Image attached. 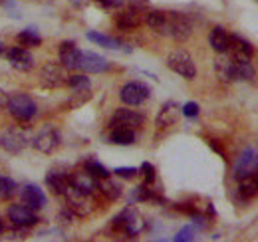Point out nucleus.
Returning <instances> with one entry per match:
<instances>
[{
    "label": "nucleus",
    "mask_w": 258,
    "mask_h": 242,
    "mask_svg": "<svg viewBox=\"0 0 258 242\" xmlns=\"http://www.w3.org/2000/svg\"><path fill=\"white\" fill-rule=\"evenodd\" d=\"M68 82V74H66V68L60 64H46L42 70H40V84L48 90H56V88H62Z\"/></svg>",
    "instance_id": "obj_8"
},
{
    "label": "nucleus",
    "mask_w": 258,
    "mask_h": 242,
    "mask_svg": "<svg viewBox=\"0 0 258 242\" xmlns=\"http://www.w3.org/2000/svg\"><path fill=\"white\" fill-rule=\"evenodd\" d=\"M183 115H185V117H189V119L199 117V103H195V101L185 103V105H183Z\"/></svg>",
    "instance_id": "obj_37"
},
{
    "label": "nucleus",
    "mask_w": 258,
    "mask_h": 242,
    "mask_svg": "<svg viewBox=\"0 0 258 242\" xmlns=\"http://www.w3.org/2000/svg\"><path fill=\"white\" fill-rule=\"evenodd\" d=\"M145 22L153 32L169 36L177 42H183L193 34L191 18L177 10H147Z\"/></svg>",
    "instance_id": "obj_1"
},
{
    "label": "nucleus",
    "mask_w": 258,
    "mask_h": 242,
    "mask_svg": "<svg viewBox=\"0 0 258 242\" xmlns=\"http://www.w3.org/2000/svg\"><path fill=\"white\" fill-rule=\"evenodd\" d=\"M78 70H82L86 74H101V72L109 70V62L96 52H82L80 62H78Z\"/></svg>",
    "instance_id": "obj_14"
},
{
    "label": "nucleus",
    "mask_w": 258,
    "mask_h": 242,
    "mask_svg": "<svg viewBox=\"0 0 258 242\" xmlns=\"http://www.w3.org/2000/svg\"><path fill=\"white\" fill-rule=\"evenodd\" d=\"M18 44H22L24 48H34V46H40L42 44V38L38 36V32L34 28H26L18 34Z\"/></svg>",
    "instance_id": "obj_30"
},
{
    "label": "nucleus",
    "mask_w": 258,
    "mask_h": 242,
    "mask_svg": "<svg viewBox=\"0 0 258 242\" xmlns=\"http://www.w3.org/2000/svg\"><path fill=\"white\" fill-rule=\"evenodd\" d=\"M80 54L82 50H78V46L70 40H66L60 44L58 56H60V64L64 66L66 70H78V62H80Z\"/></svg>",
    "instance_id": "obj_18"
},
{
    "label": "nucleus",
    "mask_w": 258,
    "mask_h": 242,
    "mask_svg": "<svg viewBox=\"0 0 258 242\" xmlns=\"http://www.w3.org/2000/svg\"><path fill=\"white\" fill-rule=\"evenodd\" d=\"M0 6H2L4 10H8L12 16H18V14H16V10H18L16 0H0Z\"/></svg>",
    "instance_id": "obj_40"
},
{
    "label": "nucleus",
    "mask_w": 258,
    "mask_h": 242,
    "mask_svg": "<svg viewBox=\"0 0 258 242\" xmlns=\"http://www.w3.org/2000/svg\"><path fill=\"white\" fill-rule=\"evenodd\" d=\"M149 95H151V90L143 82H129L119 91V97L125 105H141Z\"/></svg>",
    "instance_id": "obj_10"
},
{
    "label": "nucleus",
    "mask_w": 258,
    "mask_h": 242,
    "mask_svg": "<svg viewBox=\"0 0 258 242\" xmlns=\"http://www.w3.org/2000/svg\"><path fill=\"white\" fill-rule=\"evenodd\" d=\"M97 189H99V193H101L105 199H109V201H117V199L121 197V193H123V187L117 181L109 179V177L97 179Z\"/></svg>",
    "instance_id": "obj_26"
},
{
    "label": "nucleus",
    "mask_w": 258,
    "mask_h": 242,
    "mask_svg": "<svg viewBox=\"0 0 258 242\" xmlns=\"http://www.w3.org/2000/svg\"><path fill=\"white\" fill-rule=\"evenodd\" d=\"M135 141V133L133 129H123V127H115L109 133V143L113 145H131Z\"/></svg>",
    "instance_id": "obj_29"
},
{
    "label": "nucleus",
    "mask_w": 258,
    "mask_h": 242,
    "mask_svg": "<svg viewBox=\"0 0 258 242\" xmlns=\"http://www.w3.org/2000/svg\"><path fill=\"white\" fill-rule=\"evenodd\" d=\"M113 228L127 236H137L143 230V218L133 207H127L113 218Z\"/></svg>",
    "instance_id": "obj_4"
},
{
    "label": "nucleus",
    "mask_w": 258,
    "mask_h": 242,
    "mask_svg": "<svg viewBox=\"0 0 258 242\" xmlns=\"http://www.w3.org/2000/svg\"><path fill=\"white\" fill-rule=\"evenodd\" d=\"M0 232H4V220L0 218Z\"/></svg>",
    "instance_id": "obj_43"
},
{
    "label": "nucleus",
    "mask_w": 258,
    "mask_h": 242,
    "mask_svg": "<svg viewBox=\"0 0 258 242\" xmlns=\"http://www.w3.org/2000/svg\"><path fill=\"white\" fill-rule=\"evenodd\" d=\"M16 181L14 179H10V177H0V199H4V201H8V199H12L14 197V193H16Z\"/></svg>",
    "instance_id": "obj_32"
},
{
    "label": "nucleus",
    "mask_w": 258,
    "mask_h": 242,
    "mask_svg": "<svg viewBox=\"0 0 258 242\" xmlns=\"http://www.w3.org/2000/svg\"><path fill=\"white\" fill-rule=\"evenodd\" d=\"M72 187H74L76 191H82V193H86V195H92L97 189V179L92 177L88 171L76 173V175H72Z\"/></svg>",
    "instance_id": "obj_23"
},
{
    "label": "nucleus",
    "mask_w": 258,
    "mask_h": 242,
    "mask_svg": "<svg viewBox=\"0 0 258 242\" xmlns=\"http://www.w3.org/2000/svg\"><path fill=\"white\" fill-rule=\"evenodd\" d=\"M217 70L219 74L225 78V80H230V82H250L254 80V68L250 62H219L217 64Z\"/></svg>",
    "instance_id": "obj_3"
},
{
    "label": "nucleus",
    "mask_w": 258,
    "mask_h": 242,
    "mask_svg": "<svg viewBox=\"0 0 258 242\" xmlns=\"http://www.w3.org/2000/svg\"><path fill=\"white\" fill-rule=\"evenodd\" d=\"M127 6L133 10H139V12H147L151 2L149 0H127Z\"/></svg>",
    "instance_id": "obj_38"
},
{
    "label": "nucleus",
    "mask_w": 258,
    "mask_h": 242,
    "mask_svg": "<svg viewBox=\"0 0 258 242\" xmlns=\"http://www.w3.org/2000/svg\"><path fill=\"white\" fill-rule=\"evenodd\" d=\"M195 232H197V228H195L193 224H187V226H183L175 236H173V240L175 242H189V240H195Z\"/></svg>",
    "instance_id": "obj_34"
},
{
    "label": "nucleus",
    "mask_w": 258,
    "mask_h": 242,
    "mask_svg": "<svg viewBox=\"0 0 258 242\" xmlns=\"http://www.w3.org/2000/svg\"><path fill=\"white\" fill-rule=\"evenodd\" d=\"M88 40H92L94 44L97 46H101V48H107V50H129L123 46V42L121 40H117V38H111V36H107V34H101V32H88Z\"/></svg>",
    "instance_id": "obj_25"
},
{
    "label": "nucleus",
    "mask_w": 258,
    "mask_h": 242,
    "mask_svg": "<svg viewBox=\"0 0 258 242\" xmlns=\"http://www.w3.org/2000/svg\"><path fill=\"white\" fill-rule=\"evenodd\" d=\"M46 185L50 187V191L54 195H66V191L72 187V175L54 169V171H50L46 175Z\"/></svg>",
    "instance_id": "obj_19"
},
{
    "label": "nucleus",
    "mask_w": 258,
    "mask_h": 242,
    "mask_svg": "<svg viewBox=\"0 0 258 242\" xmlns=\"http://www.w3.org/2000/svg\"><path fill=\"white\" fill-rule=\"evenodd\" d=\"M60 143H62V135L54 127H44L40 133H36V137L32 139V147L36 151L44 153V155L54 153L60 147Z\"/></svg>",
    "instance_id": "obj_7"
},
{
    "label": "nucleus",
    "mask_w": 258,
    "mask_h": 242,
    "mask_svg": "<svg viewBox=\"0 0 258 242\" xmlns=\"http://www.w3.org/2000/svg\"><path fill=\"white\" fill-rule=\"evenodd\" d=\"M141 22H143V12L133 10V8H129V6L123 12H119L117 18H115V24H117L119 30H135Z\"/></svg>",
    "instance_id": "obj_20"
},
{
    "label": "nucleus",
    "mask_w": 258,
    "mask_h": 242,
    "mask_svg": "<svg viewBox=\"0 0 258 242\" xmlns=\"http://www.w3.org/2000/svg\"><path fill=\"white\" fill-rule=\"evenodd\" d=\"M179 119V105L175 101H167L161 107L159 115H157V127L159 129H165V127H171L175 125Z\"/></svg>",
    "instance_id": "obj_22"
},
{
    "label": "nucleus",
    "mask_w": 258,
    "mask_h": 242,
    "mask_svg": "<svg viewBox=\"0 0 258 242\" xmlns=\"http://www.w3.org/2000/svg\"><path fill=\"white\" fill-rule=\"evenodd\" d=\"M22 203H24L26 207H30L32 211H40V209L46 207L48 199H46V195H44V191H42L40 187H36V185H26V187L22 189Z\"/></svg>",
    "instance_id": "obj_17"
},
{
    "label": "nucleus",
    "mask_w": 258,
    "mask_h": 242,
    "mask_svg": "<svg viewBox=\"0 0 258 242\" xmlns=\"http://www.w3.org/2000/svg\"><path fill=\"white\" fill-rule=\"evenodd\" d=\"M99 6H103V8H121L123 4H125V0H96Z\"/></svg>",
    "instance_id": "obj_39"
},
{
    "label": "nucleus",
    "mask_w": 258,
    "mask_h": 242,
    "mask_svg": "<svg viewBox=\"0 0 258 242\" xmlns=\"http://www.w3.org/2000/svg\"><path fill=\"white\" fill-rule=\"evenodd\" d=\"M26 145H28V137H26V133H24L22 129H18V127H10V129H6V131L0 135V147H2L4 151L16 155V153L24 151Z\"/></svg>",
    "instance_id": "obj_11"
},
{
    "label": "nucleus",
    "mask_w": 258,
    "mask_h": 242,
    "mask_svg": "<svg viewBox=\"0 0 258 242\" xmlns=\"http://www.w3.org/2000/svg\"><path fill=\"white\" fill-rule=\"evenodd\" d=\"M113 173H115L117 177H121V179H133L139 171H137L135 167H117V169H113Z\"/></svg>",
    "instance_id": "obj_36"
},
{
    "label": "nucleus",
    "mask_w": 258,
    "mask_h": 242,
    "mask_svg": "<svg viewBox=\"0 0 258 242\" xmlns=\"http://www.w3.org/2000/svg\"><path fill=\"white\" fill-rule=\"evenodd\" d=\"M167 66H169L175 74H179L181 78H185V80H193L195 76H197V66H195L193 58H191L185 50H175V52H171L169 58H167Z\"/></svg>",
    "instance_id": "obj_5"
},
{
    "label": "nucleus",
    "mask_w": 258,
    "mask_h": 242,
    "mask_svg": "<svg viewBox=\"0 0 258 242\" xmlns=\"http://www.w3.org/2000/svg\"><path fill=\"white\" fill-rule=\"evenodd\" d=\"M6 107H8L10 115L16 121H20V123L32 121L34 115H36V111H38L34 99L30 95H26V93H16V95L8 97V105H6Z\"/></svg>",
    "instance_id": "obj_2"
},
{
    "label": "nucleus",
    "mask_w": 258,
    "mask_h": 242,
    "mask_svg": "<svg viewBox=\"0 0 258 242\" xmlns=\"http://www.w3.org/2000/svg\"><path fill=\"white\" fill-rule=\"evenodd\" d=\"M141 173L145 177V185H153L155 183V167L151 163H143L141 165Z\"/></svg>",
    "instance_id": "obj_35"
},
{
    "label": "nucleus",
    "mask_w": 258,
    "mask_h": 242,
    "mask_svg": "<svg viewBox=\"0 0 258 242\" xmlns=\"http://www.w3.org/2000/svg\"><path fill=\"white\" fill-rule=\"evenodd\" d=\"M6 105H8V95L0 90V113L6 109Z\"/></svg>",
    "instance_id": "obj_41"
},
{
    "label": "nucleus",
    "mask_w": 258,
    "mask_h": 242,
    "mask_svg": "<svg viewBox=\"0 0 258 242\" xmlns=\"http://www.w3.org/2000/svg\"><path fill=\"white\" fill-rule=\"evenodd\" d=\"M228 52H230V58H232V60H236V62H250L252 54H254L252 46H250L244 38H240V36H236V34H232V36H230Z\"/></svg>",
    "instance_id": "obj_16"
},
{
    "label": "nucleus",
    "mask_w": 258,
    "mask_h": 242,
    "mask_svg": "<svg viewBox=\"0 0 258 242\" xmlns=\"http://www.w3.org/2000/svg\"><path fill=\"white\" fill-rule=\"evenodd\" d=\"M70 2H72L74 6H84V4L88 2V0H70Z\"/></svg>",
    "instance_id": "obj_42"
},
{
    "label": "nucleus",
    "mask_w": 258,
    "mask_h": 242,
    "mask_svg": "<svg viewBox=\"0 0 258 242\" xmlns=\"http://www.w3.org/2000/svg\"><path fill=\"white\" fill-rule=\"evenodd\" d=\"M209 44H211V48L215 52L226 54L228 52V44H230V34L223 26H215L211 30V36H209Z\"/></svg>",
    "instance_id": "obj_21"
},
{
    "label": "nucleus",
    "mask_w": 258,
    "mask_h": 242,
    "mask_svg": "<svg viewBox=\"0 0 258 242\" xmlns=\"http://www.w3.org/2000/svg\"><path fill=\"white\" fill-rule=\"evenodd\" d=\"M238 195L242 199H252L258 195V171L246 175L244 179L238 181Z\"/></svg>",
    "instance_id": "obj_27"
},
{
    "label": "nucleus",
    "mask_w": 258,
    "mask_h": 242,
    "mask_svg": "<svg viewBox=\"0 0 258 242\" xmlns=\"http://www.w3.org/2000/svg\"><path fill=\"white\" fill-rule=\"evenodd\" d=\"M92 99V91L90 88H82V90H74L72 95L68 97V101L64 103V109H78L82 105H86Z\"/></svg>",
    "instance_id": "obj_28"
},
{
    "label": "nucleus",
    "mask_w": 258,
    "mask_h": 242,
    "mask_svg": "<svg viewBox=\"0 0 258 242\" xmlns=\"http://www.w3.org/2000/svg\"><path fill=\"white\" fill-rule=\"evenodd\" d=\"M66 84H68L72 90H82V88H90V86H92V84H90V78H88V76H80V74L70 76Z\"/></svg>",
    "instance_id": "obj_33"
},
{
    "label": "nucleus",
    "mask_w": 258,
    "mask_h": 242,
    "mask_svg": "<svg viewBox=\"0 0 258 242\" xmlns=\"http://www.w3.org/2000/svg\"><path fill=\"white\" fill-rule=\"evenodd\" d=\"M145 117L133 109H127V107H121L117 109L113 115H111V121H109V127L115 129V127H123V129H137L143 125Z\"/></svg>",
    "instance_id": "obj_12"
},
{
    "label": "nucleus",
    "mask_w": 258,
    "mask_h": 242,
    "mask_svg": "<svg viewBox=\"0 0 258 242\" xmlns=\"http://www.w3.org/2000/svg\"><path fill=\"white\" fill-rule=\"evenodd\" d=\"M4 56H6V60L12 64V68H16L18 72H30L34 68V56L24 46L8 48V50H4Z\"/></svg>",
    "instance_id": "obj_13"
},
{
    "label": "nucleus",
    "mask_w": 258,
    "mask_h": 242,
    "mask_svg": "<svg viewBox=\"0 0 258 242\" xmlns=\"http://www.w3.org/2000/svg\"><path fill=\"white\" fill-rule=\"evenodd\" d=\"M131 203H159L161 201V197L153 191V185H139V187H135L133 189V193H131V199H129Z\"/></svg>",
    "instance_id": "obj_24"
},
{
    "label": "nucleus",
    "mask_w": 258,
    "mask_h": 242,
    "mask_svg": "<svg viewBox=\"0 0 258 242\" xmlns=\"http://www.w3.org/2000/svg\"><path fill=\"white\" fill-rule=\"evenodd\" d=\"M254 171H258V151L252 149V147H248V149H244V151L238 155V159L234 163L232 177L236 181H240V179H244L246 175H250Z\"/></svg>",
    "instance_id": "obj_9"
},
{
    "label": "nucleus",
    "mask_w": 258,
    "mask_h": 242,
    "mask_svg": "<svg viewBox=\"0 0 258 242\" xmlns=\"http://www.w3.org/2000/svg\"><path fill=\"white\" fill-rule=\"evenodd\" d=\"M66 201H68V209L74 212L76 216H88L94 212V201L92 195H86L82 191H76L74 187H70L66 191Z\"/></svg>",
    "instance_id": "obj_6"
},
{
    "label": "nucleus",
    "mask_w": 258,
    "mask_h": 242,
    "mask_svg": "<svg viewBox=\"0 0 258 242\" xmlns=\"http://www.w3.org/2000/svg\"><path fill=\"white\" fill-rule=\"evenodd\" d=\"M8 218L14 226L18 228H28V226H34L38 222V216L34 214V211L26 205H12L8 209Z\"/></svg>",
    "instance_id": "obj_15"
},
{
    "label": "nucleus",
    "mask_w": 258,
    "mask_h": 242,
    "mask_svg": "<svg viewBox=\"0 0 258 242\" xmlns=\"http://www.w3.org/2000/svg\"><path fill=\"white\" fill-rule=\"evenodd\" d=\"M84 171H88V173H90L92 177H96V179H105V177H109V171H107L99 161H96V159L86 161Z\"/></svg>",
    "instance_id": "obj_31"
}]
</instances>
